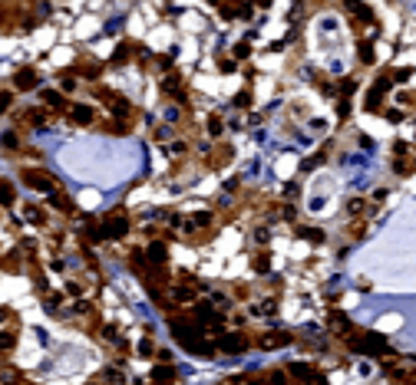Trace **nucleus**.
Masks as SVG:
<instances>
[{
    "instance_id": "nucleus-42",
    "label": "nucleus",
    "mask_w": 416,
    "mask_h": 385,
    "mask_svg": "<svg viewBox=\"0 0 416 385\" xmlns=\"http://www.w3.org/2000/svg\"><path fill=\"white\" fill-rule=\"evenodd\" d=\"M297 198H301V184H297V182H287L285 188H281V201L297 204Z\"/></svg>"
},
{
    "instance_id": "nucleus-35",
    "label": "nucleus",
    "mask_w": 416,
    "mask_h": 385,
    "mask_svg": "<svg viewBox=\"0 0 416 385\" xmlns=\"http://www.w3.org/2000/svg\"><path fill=\"white\" fill-rule=\"evenodd\" d=\"M27 382V375L11 363H0V385H23Z\"/></svg>"
},
{
    "instance_id": "nucleus-6",
    "label": "nucleus",
    "mask_w": 416,
    "mask_h": 385,
    "mask_svg": "<svg viewBox=\"0 0 416 385\" xmlns=\"http://www.w3.org/2000/svg\"><path fill=\"white\" fill-rule=\"evenodd\" d=\"M235 161V145L228 139H215L212 142V149L198 158V168L202 171H225Z\"/></svg>"
},
{
    "instance_id": "nucleus-40",
    "label": "nucleus",
    "mask_w": 416,
    "mask_h": 385,
    "mask_svg": "<svg viewBox=\"0 0 416 385\" xmlns=\"http://www.w3.org/2000/svg\"><path fill=\"white\" fill-rule=\"evenodd\" d=\"M13 106H17V93L11 86H0V116H11Z\"/></svg>"
},
{
    "instance_id": "nucleus-26",
    "label": "nucleus",
    "mask_w": 416,
    "mask_h": 385,
    "mask_svg": "<svg viewBox=\"0 0 416 385\" xmlns=\"http://www.w3.org/2000/svg\"><path fill=\"white\" fill-rule=\"evenodd\" d=\"M380 63V53H377V40H357V66L360 69H370V66Z\"/></svg>"
},
{
    "instance_id": "nucleus-12",
    "label": "nucleus",
    "mask_w": 416,
    "mask_h": 385,
    "mask_svg": "<svg viewBox=\"0 0 416 385\" xmlns=\"http://www.w3.org/2000/svg\"><path fill=\"white\" fill-rule=\"evenodd\" d=\"M390 168H394L396 178H410L416 168V161H413V145L406 139L394 142V158H390Z\"/></svg>"
},
{
    "instance_id": "nucleus-28",
    "label": "nucleus",
    "mask_w": 416,
    "mask_h": 385,
    "mask_svg": "<svg viewBox=\"0 0 416 385\" xmlns=\"http://www.w3.org/2000/svg\"><path fill=\"white\" fill-rule=\"evenodd\" d=\"M96 382L99 385H126V382H129V375H126L122 365L110 363V365H103V369L96 372Z\"/></svg>"
},
{
    "instance_id": "nucleus-31",
    "label": "nucleus",
    "mask_w": 416,
    "mask_h": 385,
    "mask_svg": "<svg viewBox=\"0 0 416 385\" xmlns=\"http://www.w3.org/2000/svg\"><path fill=\"white\" fill-rule=\"evenodd\" d=\"M165 149H169L172 161H178V158H192V142H188L186 135H172V142H169Z\"/></svg>"
},
{
    "instance_id": "nucleus-30",
    "label": "nucleus",
    "mask_w": 416,
    "mask_h": 385,
    "mask_svg": "<svg viewBox=\"0 0 416 385\" xmlns=\"http://www.w3.org/2000/svg\"><path fill=\"white\" fill-rule=\"evenodd\" d=\"M205 128H208V135H212V142H215V139H225L228 122H225L221 112H208V116H205Z\"/></svg>"
},
{
    "instance_id": "nucleus-17",
    "label": "nucleus",
    "mask_w": 416,
    "mask_h": 385,
    "mask_svg": "<svg viewBox=\"0 0 416 385\" xmlns=\"http://www.w3.org/2000/svg\"><path fill=\"white\" fill-rule=\"evenodd\" d=\"M297 342V332L291 330H258L254 332V346L258 349H281V346H291Z\"/></svg>"
},
{
    "instance_id": "nucleus-25",
    "label": "nucleus",
    "mask_w": 416,
    "mask_h": 385,
    "mask_svg": "<svg viewBox=\"0 0 416 385\" xmlns=\"http://www.w3.org/2000/svg\"><path fill=\"white\" fill-rule=\"evenodd\" d=\"M56 89H60L63 96H73V93H79V89H83V79L73 73V66H63V69L56 73Z\"/></svg>"
},
{
    "instance_id": "nucleus-19",
    "label": "nucleus",
    "mask_w": 416,
    "mask_h": 385,
    "mask_svg": "<svg viewBox=\"0 0 416 385\" xmlns=\"http://www.w3.org/2000/svg\"><path fill=\"white\" fill-rule=\"evenodd\" d=\"M73 73H77L79 79H86V83H99L103 73H106V66H103V60H96V56L79 53L77 63H73Z\"/></svg>"
},
{
    "instance_id": "nucleus-20",
    "label": "nucleus",
    "mask_w": 416,
    "mask_h": 385,
    "mask_svg": "<svg viewBox=\"0 0 416 385\" xmlns=\"http://www.w3.org/2000/svg\"><path fill=\"white\" fill-rule=\"evenodd\" d=\"M294 234H297V241H301V244H307V247H324V244H327V231H324V227H318V224L294 221Z\"/></svg>"
},
{
    "instance_id": "nucleus-36",
    "label": "nucleus",
    "mask_w": 416,
    "mask_h": 385,
    "mask_svg": "<svg viewBox=\"0 0 416 385\" xmlns=\"http://www.w3.org/2000/svg\"><path fill=\"white\" fill-rule=\"evenodd\" d=\"M155 349H159V342H155V336L149 330H143V339H139V346L132 349V356H143V359H152Z\"/></svg>"
},
{
    "instance_id": "nucleus-41",
    "label": "nucleus",
    "mask_w": 416,
    "mask_h": 385,
    "mask_svg": "<svg viewBox=\"0 0 416 385\" xmlns=\"http://www.w3.org/2000/svg\"><path fill=\"white\" fill-rule=\"evenodd\" d=\"M215 66H219V73H235L241 63L231 53H215Z\"/></svg>"
},
{
    "instance_id": "nucleus-39",
    "label": "nucleus",
    "mask_w": 416,
    "mask_h": 385,
    "mask_svg": "<svg viewBox=\"0 0 416 385\" xmlns=\"http://www.w3.org/2000/svg\"><path fill=\"white\" fill-rule=\"evenodd\" d=\"M231 106H235V109H241V112H248V109L254 106V89H252V86H245L241 93H235V99H231Z\"/></svg>"
},
{
    "instance_id": "nucleus-15",
    "label": "nucleus",
    "mask_w": 416,
    "mask_h": 385,
    "mask_svg": "<svg viewBox=\"0 0 416 385\" xmlns=\"http://www.w3.org/2000/svg\"><path fill=\"white\" fill-rule=\"evenodd\" d=\"M44 204H46V208H53L56 214H63V217H73V221L83 214V211H79V204H77V198H70L66 188H56V191L44 194Z\"/></svg>"
},
{
    "instance_id": "nucleus-27",
    "label": "nucleus",
    "mask_w": 416,
    "mask_h": 385,
    "mask_svg": "<svg viewBox=\"0 0 416 385\" xmlns=\"http://www.w3.org/2000/svg\"><path fill=\"white\" fill-rule=\"evenodd\" d=\"M248 267H252L254 277H271V250L268 247H254Z\"/></svg>"
},
{
    "instance_id": "nucleus-18",
    "label": "nucleus",
    "mask_w": 416,
    "mask_h": 385,
    "mask_svg": "<svg viewBox=\"0 0 416 385\" xmlns=\"http://www.w3.org/2000/svg\"><path fill=\"white\" fill-rule=\"evenodd\" d=\"M324 326H327L330 330V336H334V342H340L344 339V336H347V332L353 330V326H357V323L351 320V316H347V313L344 310H337V306H330L327 313H324Z\"/></svg>"
},
{
    "instance_id": "nucleus-8",
    "label": "nucleus",
    "mask_w": 416,
    "mask_h": 385,
    "mask_svg": "<svg viewBox=\"0 0 416 385\" xmlns=\"http://www.w3.org/2000/svg\"><path fill=\"white\" fill-rule=\"evenodd\" d=\"M287 375H291V385H330L327 372L314 363H291L285 365Z\"/></svg>"
},
{
    "instance_id": "nucleus-7",
    "label": "nucleus",
    "mask_w": 416,
    "mask_h": 385,
    "mask_svg": "<svg viewBox=\"0 0 416 385\" xmlns=\"http://www.w3.org/2000/svg\"><path fill=\"white\" fill-rule=\"evenodd\" d=\"M40 86H44V69H40L37 63H23V66L13 69V76H11L13 93H37Z\"/></svg>"
},
{
    "instance_id": "nucleus-5",
    "label": "nucleus",
    "mask_w": 416,
    "mask_h": 385,
    "mask_svg": "<svg viewBox=\"0 0 416 385\" xmlns=\"http://www.w3.org/2000/svg\"><path fill=\"white\" fill-rule=\"evenodd\" d=\"M11 119H13V128H20L30 135L33 128H46L53 126L56 119L46 112L44 106H20V109H11Z\"/></svg>"
},
{
    "instance_id": "nucleus-29",
    "label": "nucleus",
    "mask_w": 416,
    "mask_h": 385,
    "mask_svg": "<svg viewBox=\"0 0 416 385\" xmlns=\"http://www.w3.org/2000/svg\"><path fill=\"white\" fill-rule=\"evenodd\" d=\"M23 264H27V254L20 247H11L7 254H0V270L4 273H23Z\"/></svg>"
},
{
    "instance_id": "nucleus-10",
    "label": "nucleus",
    "mask_w": 416,
    "mask_h": 385,
    "mask_svg": "<svg viewBox=\"0 0 416 385\" xmlns=\"http://www.w3.org/2000/svg\"><path fill=\"white\" fill-rule=\"evenodd\" d=\"M63 119H66V126H73V128H93L96 126V119H99V112H96L93 102H70L66 112H63Z\"/></svg>"
},
{
    "instance_id": "nucleus-32",
    "label": "nucleus",
    "mask_w": 416,
    "mask_h": 385,
    "mask_svg": "<svg viewBox=\"0 0 416 385\" xmlns=\"http://www.w3.org/2000/svg\"><path fill=\"white\" fill-rule=\"evenodd\" d=\"M0 208H4V211L17 208V184H13L11 178H0Z\"/></svg>"
},
{
    "instance_id": "nucleus-23",
    "label": "nucleus",
    "mask_w": 416,
    "mask_h": 385,
    "mask_svg": "<svg viewBox=\"0 0 416 385\" xmlns=\"http://www.w3.org/2000/svg\"><path fill=\"white\" fill-rule=\"evenodd\" d=\"M23 217L30 221V224L44 227V231H53V217H50V211H46V204H23Z\"/></svg>"
},
{
    "instance_id": "nucleus-47",
    "label": "nucleus",
    "mask_w": 416,
    "mask_h": 385,
    "mask_svg": "<svg viewBox=\"0 0 416 385\" xmlns=\"http://www.w3.org/2000/svg\"><path fill=\"white\" fill-rule=\"evenodd\" d=\"M314 4H327V0H314Z\"/></svg>"
},
{
    "instance_id": "nucleus-21",
    "label": "nucleus",
    "mask_w": 416,
    "mask_h": 385,
    "mask_svg": "<svg viewBox=\"0 0 416 385\" xmlns=\"http://www.w3.org/2000/svg\"><path fill=\"white\" fill-rule=\"evenodd\" d=\"M20 332H23V323L20 316L11 323H4V332H0V356H11L17 346H20Z\"/></svg>"
},
{
    "instance_id": "nucleus-38",
    "label": "nucleus",
    "mask_w": 416,
    "mask_h": 385,
    "mask_svg": "<svg viewBox=\"0 0 416 385\" xmlns=\"http://www.w3.org/2000/svg\"><path fill=\"white\" fill-rule=\"evenodd\" d=\"M172 135H178V128H172L169 122H162V126H155L152 132H149V139H152L155 145H169V142H172Z\"/></svg>"
},
{
    "instance_id": "nucleus-37",
    "label": "nucleus",
    "mask_w": 416,
    "mask_h": 385,
    "mask_svg": "<svg viewBox=\"0 0 416 385\" xmlns=\"http://www.w3.org/2000/svg\"><path fill=\"white\" fill-rule=\"evenodd\" d=\"M228 53L235 56L238 63H248V60H252V56H254V43L248 40V36H245V40H238V43H235V46H231Z\"/></svg>"
},
{
    "instance_id": "nucleus-1",
    "label": "nucleus",
    "mask_w": 416,
    "mask_h": 385,
    "mask_svg": "<svg viewBox=\"0 0 416 385\" xmlns=\"http://www.w3.org/2000/svg\"><path fill=\"white\" fill-rule=\"evenodd\" d=\"M165 323H169V332H172V339H176L188 356H202V359H212V356H219V353H215V342H212V336L198 330L195 323L188 320V313H186V310H172L169 316H165Z\"/></svg>"
},
{
    "instance_id": "nucleus-34",
    "label": "nucleus",
    "mask_w": 416,
    "mask_h": 385,
    "mask_svg": "<svg viewBox=\"0 0 416 385\" xmlns=\"http://www.w3.org/2000/svg\"><path fill=\"white\" fill-rule=\"evenodd\" d=\"M327 155H330V149H327V145H324V149H318V151H314V155H307L304 161H297V168L304 171V175H311V171H318L320 165L327 161Z\"/></svg>"
},
{
    "instance_id": "nucleus-2",
    "label": "nucleus",
    "mask_w": 416,
    "mask_h": 385,
    "mask_svg": "<svg viewBox=\"0 0 416 385\" xmlns=\"http://www.w3.org/2000/svg\"><path fill=\"white\" fill-rule=\"evenodd\" d=\"M99 227H103V241H106V244H126L132 234V227H136V221H132V211L126 204H116L112 211H106L99 217Z\"/></svg>"
},
{
    "instance_id": "nucleus-33",
    "label": "nucleus",
    "mask_w": 416,
    "mask_h": 385,
    "mask_svg": "<svg viewBox=\"0 0 416 385\" xmlns=\"http://www.w3.org/2000/svg\"><path fill=\"white\" fill-rule=\"evenodd\" d=\"M225 290H228L231 303H252V297H254V287L245 283V280H238V283H231V287H225Z\"/></svg>"
},
{
    "instance_id": "nucleus-43",
    "label": "nucleus",
    "mask_w": 416,
    "mask_h": 385,
    "mask_svg": "<svg viewBox=\"0 0 416 385\" xmlns=\"http://www.w3.org/2000/svg\"><path fill=\"white\" fill-rule=\"evenodd\" d=\"M390 194H394V188H386V184H380V188H377V191H373L370 198H367V201H370L373 208H377V204H384L386 198H390Z\"/></svg>"
},
{
    "instance_id": "nucleus-13",
    "label": "nucleus",
    "mask_w": 416,
    "mask_h": 385,
    "mask_svg": "<svg viewBox=\"0 0 416 385\" xmlns=\"http://www.w3.org/2000/svg\"><path fill=\"white\" fill-rule=\"evenodd\" d=\"M278 310H281V293H274V290L254 293L252 303H248V313L258 316V320H271V316H278Z\"/></svg>"
},
{
    "instance_id": "nucleus-45",
    "label": "nucleus",
    "mask_w": 416,
    "mask_h": 385,
    "mask_svg": "<svg viewBox=\"0 0 416 385\" xmlns=\"http://www.w3.org/2000/svg\"><path fill=\"white\" fill-rule=\"evenodd\" d=\"M11 320H17V313L11 306H0V323H11Z\"/></svg>"
},
{
    "instance_id": "nucleus-24",
    "label": "nucleus",
    "mask_w": 416,
    "mask_h": 385,
    "mask_svg": "<svg viewBox=\"0 0 416 385\" xmlns=\"http://www.w3.org/2000/svg\"><path fill=\"white\" fill-rule=\"evenodd\" d=\"M344 208H347V217H351V221H357V217L370 221L373 211H377V208H373V204L367 201L363 194H353V198H347V204H344Z\"/></svg>"
},
{
    "instance_id": "nucleus-3",
    "label": "nucleus",
    "mask_w": 416,
    "mask_h": 385,
    "mask_svg": "<svg viewBox=\"0 0 416 385\" xmlns=\"http://www.w3.org/2000/svg\"><path fill=\"white\" fill-rule=\"evenodd\" d=\"M17 175H20V182L37 194H50V191H56V188H63L60 178H56L53 171H46L44 165H20Z\"/></svg>"
},
{
    "instance_id": "nucleus-4",
    "label": "nucleus",
    "mask_w": 416,
    "mask_h": 385,
    "mask_svg": "<svg viewBox=\"0 0 416 385\" xmlns=\"http://www.w3.org/2000/svg\"><path fill=\"white\" fill-rule=\"evenodd\" d=\"M159 93H162L169 102H176V106H188V102H192V89H188V79L178 73V66L159 76Z\"/></svg>"
},
{
    "instance_id": "nucleus-44",
    "label": "nucleus",
    "mask_w": 416,
    "mask_h": 385,
    "mask_svg": "<svg viewBox=\"0 0 416 385\" xmlns=\"http://www.w3.org/2000/svg\"><path fill=\"white\" fill-rule=\"evenodd\" d=\"M152 359H155V363H172V349H165V346H159Z\"/></svg>"
},
{
    "instance_id": "nucleus-46",
    "label": "nucleus",
    "mask_w": 416,
    "mask_h": 385,
    "mask_svg": "<svg viewBox=\"0 0 416 385\" xmlns=\"http://www.w3.org/2000/svg\"><path fill=\"white\" fill-rule=\"evenodd\" d=\"M219 385H235V382H231V379H228V382H219Z\"/></svg>"
},
{
    "instance_id": "nucleus-9",
    "label": "nucleus",
    "mask_w": 416,
    "mask_h": 385,
    "mask_svg": "<svg viewBox=\"0 0 416 385\" xmlns=\"http://www.w3.org/2000/svg\"><path fill=\"white\" fill-rule=\"evenodd\" d=\"M0 149L7 151V155H13V158H23V155L40 158V151L33 149V145H27V132H20V128H7L0 135Z\"/></svg>"
},
{
    "instance_id": "nucleus-22",
    "label": "nucleus",
    "mask_w": 416,
    "mask_h": 385,
    "mask_svg": "<svg viewBox=\"0 0 416 385\" xmlns=\"http://www.w3.org/2000/svg\"><path fill=\"white\" fill-rule=\"evenodd\" d=\"M149 385H182V375L176 372L172 363H155L149 372Z\"/></svg>"
},
{
    "instance_id": "nucleus-14",
    "label": "nucleus",
    "mask_w": 416,
    "mask_h": 385,
    "mask_svg": "<svg viewBox=\"0 0 416 385\" xmlns=\"http://www.w3.org/2000/svg\"><path fill=\"white\" fill-rule=\"evenodd\" d=\"M37 99H40L37 106H44L53 119H63L66 106H70V96H63L56 86H40V89H37Z\"/></svg>"
},
{
    "instance_id": "nucleus-16",
    "label": "nucleus",
    "mask_w": 416,
    "mask_h": 385,
    "mask_svg": "<svg viewBox=\"0 0 416 385\" xmlns=\"http://www.w3.org/2000/svg\"><path fill=\"white\" fill-rule=\"evenodd\" d=\"M340 7L347 11V17H351V23H353V30H357V27H373V23H380L367 0H340Z\"/></svg>"
},
{
    "instance_id": "nucleus-11",
    "label": "nucleus",
    "mask_w": 416,
    "mask_h": 385,
    "mask_svg": "<svg viewBox=\"0 0 416 385\" xmlns=\"http://www.w3.org/2000/svg\"><path fill=\"white\" fill-rule=\"evenodd\" d=\"M145 53V46L139 40H132V36H126V40H119L116 46H112V53H110V63L112 66H132V63H139V56Z\"/></svg>"
}]
</instances>
